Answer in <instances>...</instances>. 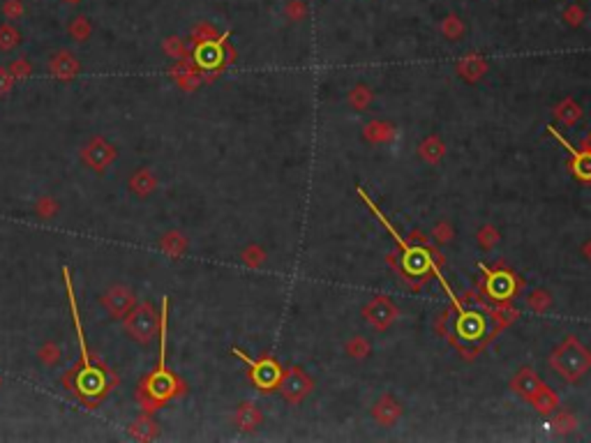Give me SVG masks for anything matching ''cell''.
Returning a JSON list of instances; mask_svg holds the SVG:
<instances>
[{
	"label": "cell",
	"mask_w": 591,
	"mask_h": 443,
	"mask_svg": "<svg viewBox=\"0 0 591 443\" xmlns=\"http://www.w3.org/2000/svg\"><path fill=\"white\" fill-rule=\"evenodd\" d=\"M587 252H589V257H591V245H589V250H587Z\"/></svg>",
	"instance_id": "cell-10"
},
{
	"label": "cell",
	"mask_w": 591,
	"mask_h": 443,
	"mask_svg": "<svg viewBox=\"0 0 591 443\" xmlns=\"http://www.w3.org/2000/svg\"><path fill=\"white\" fill-rule=\"evenodd\" d=\"M309 379L305 376V372L293 367L291 372H286L284 379H280V388H282V395L291 402H298L300 397H305L309 392Z\"/></svg>",
	"instance_id": "cell-7"
},
{
	"label": "cell",
	"mask_w": 591,
	"mask_h": 443,
	"mask_svg": "<svg viewBox=\"0 0 591 443\" xmlns=\"http://www.w3.org/2000/svg\"><path fill=\"white\" fill-rule=\"evenodd\" d=\"M483 272L488 275V289L490 293L495 295V298H508V295L513 293V277L508 275V272H490L485 266H481Z\"/></svg>",
	"instance_id": "cell-8"
},
{
	"label": "cell",
	"mask_w": 591,
	"mask_h": 443,
	"mask_svg": "<svg viewBox=\"0 0 591 443\" xmlns=\"http://www.w3.org/2000/svg\"><path fill=\"white\" fill-rule=\"evenodd\" d=\"M65 284H67V295H69V309H72V321L76 328V340H79V349L83 356V372L76 379V388L86 399H95L100 397L104 388H107V376L102 374V370H97L93 361H90V354L86 349V340H83V328H81V319H79V307H76V298H74V289H72V279H69V272L65 268Z\"/></svg>",
	"instance_id": "cell-2"
},
{
	"label": "cell",
	"mask_w": 591,
	"mask_h": 443,
	"mask_svg": "<svg viewBox=\"0 0 591 443\" xmlns=\"http://www.w3.org/2000/svg\"><path fill=\"white\" fill-rule=\"evenodd\" d=\"M587 365H589L587 351L580 349L575 342H568L566 347L559 349V354L554 356V367H557L559 374H564L566 379H575L578 374H582Z\"/></svg>",
	"instance_id": "cell-5"
},
{
	"label": "cell",
	"mask_w": 591,
	"mask_h": 443,
	"mask_svg": "<svg viewBox=\"0 0 591 443\" xmlns=\"http://www.w3.org/2000/svg\"><path fill=\"white\" fill-rule=\"evenodd\" d=\"M547 132H550V134L557 139V141L561 144L568 150V155H571L573 157V162H571V168H573V173H575V178H580V180H591V153H580L578 148H573L571 144L566 141L564 137H561V132H557V128H547Z\"/></svg>",
	"instance_id": "cell-6"
},
{
	"label": "cell",
	"mask_w": 591,
	"mask_h": 443,
	"mask_svg": "<svg viewBox=\"0 0 591 443\" xmlns=\"http://www.w3.org/2000/svg\"><path fill=\"white\" fill-rule=\"evenodd\" d=\"M166 316H169V298L162 300V316H160V365L157 372L146 381V392L153 402L169 399L175 392V379L166 370Z\"/></svg>",
	"instance_id": "cell-3"
},
{
	"label": "cell",
	"mask_w": 591,
	"mask_h": 443,
	"mask_svg": "<svg viewBox=\"0 0 591 443\" xmlns=\"http://www.w3.org/2000/svg\"><path fill=\"white\" fill-rule=\"evenodd\" d=\"M234 354L241 358L243 363H248V367L252 370V381H255L262 390H273L275 385H280V379H282V370L280 365L273 361V358H264V361H252L248 354H243L241 349H234Z\"/></svg>",
	"instance_id": "cell-4"
},
{
	"label": "cell",
	"mask_w": 591,
	"mask_h": 443,
	"mask_svg": "<svg viewBox=\"0 0 591 443\" xmlns=\"http://www.w3.org/2000/svg\"><path fill=\"white\" fill-rule=\"evenodd\" d=\"M358 196H361V199L365 201V206H368V208L372 210V213H375V217H377V220L382 222L386 229H388V234L393 236V241L397 243V247L404 252V257H402V268H404V272H406V275H409V277H416V275H425V272H434V277L439 279V284L443 286V289H446V293L450 295V300H453L455 309H457V312L462 314V312H464V309H462V305H460V302L455 300L453 289H450V286H448V282H446V279H443L441 270L437 268V263L432 261V257L427 254V252H425L423 247H416V245H409V243H404V238L397 234V231H395V227H393V224H391L388 220H386V215L382 213V210L377 208V203L372 201L368 194H365V189H361V187H358Z\"/></svg>",
	"instance_id": "cell-1"
},
{
	"label": "cell",
	"mask_w": 591,
	"mask_h": 443,
	"mask_svg": "<svg viewBox=\"0 0 591 443\" xmlns=\"http://www.w3.org/2000/svg\"><path fill=\"white\" fill-rule=\"evenodd\" d=\"M196 62H199L201 67H217L222 62V46L210 44V42L199 46V51H196Z\"/></svg>",
	"instance_id": "cell-9"
}]
</instances>
